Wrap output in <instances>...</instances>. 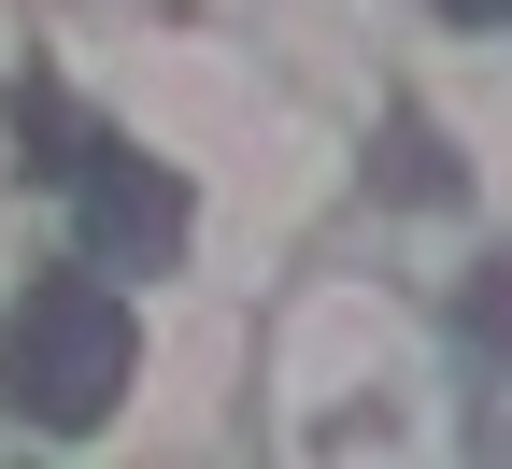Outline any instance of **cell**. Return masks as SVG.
<instances>
[{
    "mask_svg": "<svg viewBox=\"0 0 512 469\" xmlns=\"http://www.w3.org/2000/svg\"><path fill=\"white\" fill-rule=\"evenodd\" d=\"M0 398H15L29 427H57V441H86L114 398H128V299L100 271L29 285V313L0 327Z\"/></svg>",
    "mask_w": 512,
    "mask_h": 469,
    "instance_id": "cell-1",
    "label": "cell"
},
{
    "mask_svg": "<svg viewBox=\"0 0 512 469\" xmlns=\"http://www.w3.org/2000/svg\"><path fill=\"white\" fill-rule=\"evenodd\" d=\"M57 185L86 199V242H100V256H128V271H157V256L185 242V185H171V171H143L128 143H100V128L57 157Z\"/></svg>",
    "mask_w": 512,
    "mask_h": 469,
    "instance_id": "cell-2",
    "label": "cell"
},
{
    "mask_svg": "<svg viewBox=\"0 0 512 469\" xmlns=\"http://www.w3.org/2000/svg\"><path fill=\"white\" fill-rule=\"evenodd\" d=\"M456 327H470V342L512 370V256H484V271H470V299H456Z\"/></svg>",
    "mask_w": 512,
    "mask_h": 469,
    "instance_id": "cell-3",
    "label": "cell"
},
{
    "mask_svg": "<svg viewBox=\"0 0 512 469\" xmlns=\"http://www.w3.org/2000/svg\"><path fill=\"white\" fill-rule=\"evenodd\" d=\"M384 171H399V199H441V143H427V114L384 128Z\"/></svg>",
    "mask_w": 512,
    "mask_h": 469,
    "instance_id": "cell-4",
    "label": "cell"
},
{
    "mask_svg": "<svg viewBox=\"0 0 512 469\" xmlns=\"http://www.w3.org/2000/svg\"><path fill=\"white\" fill-rule=\"evenodd\" d=\"M441 15H512V0H441Z\"/></svg>",
    "mask_w": 512,
    "mask_h": 469,
    "instance_id": "cell-5",
    "label": "cell"
}]
</instances>
